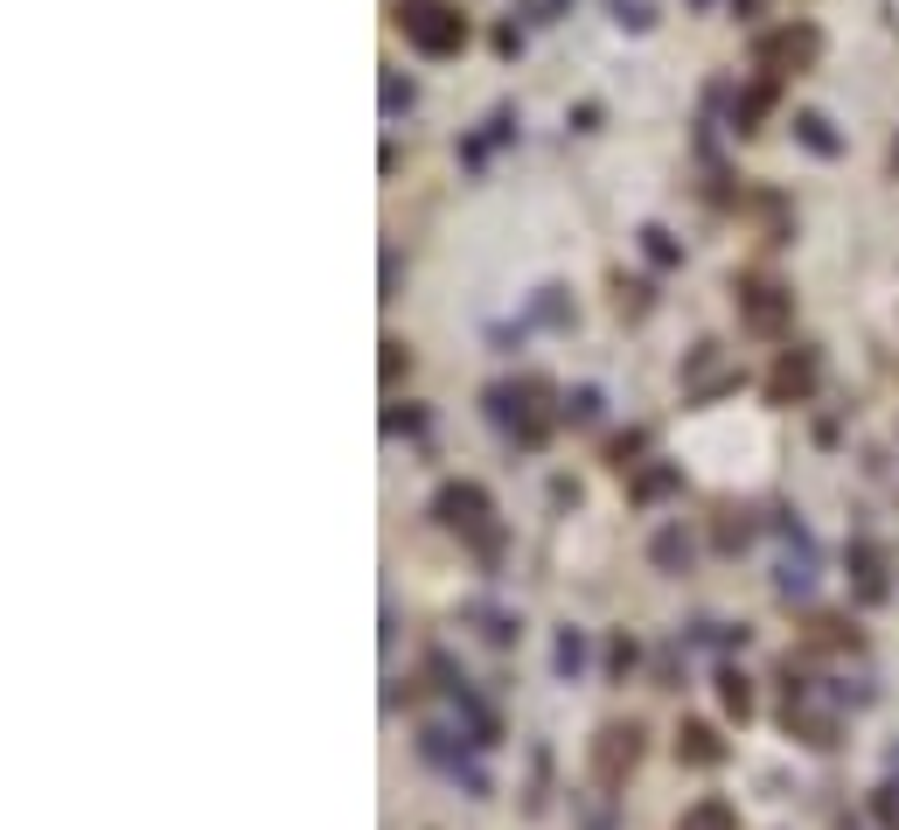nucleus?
Masks as SVG:
<instances>
[{"label": "nucleus", "mask_w": 899, "mask_h": 830, "mask_svg": "<svg viewBox=\"0 0 899 830\" xmlns=\"http://www.w3.org/2000/svg\"><path fill=\"white\" fill-rule=\"evenodd\" d=\"M565 8H572V0H523V14H530V22H558Z\"/></svg>", "instance_id": "a211bd4d"}, {"label": "nucleus", "mask_w": 899, "mask_h": 830, "mask_svg": "<svg viewBox=\"0 0 899 830\" xmlns=\"http://www.w3.org/2000/svg\"><path fill=\"white\" fill-rule=\"evenodd\" d=\"M677 753H683V761H698V768H712V761H725L718 733H712V726H698V719H691V726L677 733Z\"/></svg>", "instance_id": "1a4fd4ad"}, {"label": "nucleus", "mask_w": 899, "mask_h": 830, "mask_svg": "<svg viewBox=\"0 0 899 830\" xmlns=\"http://www.w3.org/2000/svg\"><path fill=\"white\" fill-rule=\"evenodd\" d=\"M677 830H739V809L725 803V796H704V803H691L677 817Z\"/></svg>", "instance_id": "0eeeda50"}, {"label": "nucleus", "mask_w": 899, "mask_h": 830, "mask_svg": "<svg viewBox=\"0 0 899 830\" xmlns=\"http://www.w3.org/2000/svg\"><path fill=\"white\" fill-rule=\"evenodd\" d=\"M614 22L621 28H648V22H656V8H648V0H614Z\"/></svg>", "instance_id": "f3484780"}, {"label": "nucleus", "mask_w": 899, "mask_h": 830, "mask_svg": "<svg viewBox=\"0 0 899 830\" xmlns=\"http://www.w3.org/2000/svg\"><path fill=\"white\" fill-rule=\"evenodd\" d=\"M816 370H822V356H816L809 343H795V349L768 370V399H774V405H802V399L816 391Z\"/></svg>", "instance_id": "39448f33"}, {"label": "nucleus", "mask_w": 899, "mask_h": 830, "mask_svg": "<svg viewBox=\"0 0 899 830\" xmlns=\"http://www.w3.org/2000/svg\"><path fill=\"white\" fill-rule=\"evenodd\" d=\"M822 56V28L816 22H781L753 43V64L768 70V78H788V70H809Z\"/></svg>", "instance_id": "f03ea898"}, {"label": "nucleus", "mask_w": 899, "mask_h": 830, "mask_svg": "<svg viewBox=\"0 0 899 830\" xmlns=\"http://www.w3.org/2000/svg\"><path fill=\"white\" fill-rule=\"evenodd\" d=\"M468 621H482V635H488V643H516V614H495V608H482V600H474V608H468Z\"/></svg>", "instance_id": "ddd939ff"}, {"label": "nucleus", "mask_w": 899, "mask_h": 830, "mask_svg": "<svg viewBox=\"0 0 899 830\" xmlns=\"http://www.w3.org/2000/svg\"><path fill=\"white\" fill-rule=\"evenodd\" d=\"M878 565H886L878 544H857V593L865 600H886V573H878Z\"/></svg>", "instance_id": "9b49d317"}, {"label": "nucleus", "mask_w": 899, "mask_h": 830, "mask_svg": "<svg viewBox=\"0 0 899 830\" xmlns=\"http://www.w3.org/2000/svg\"><path fill=\"white\" fill-rule=\"evenodd\" d=\"M433 517L447 523V531H482L488 523V488L482 482H447L433 496Z\"/></svg>", "instance_id": "423d86ee"}, {"label": "nucleus", "mask_w": 899, "mask_h": 830, "mask_svg": "<svg viewBox=\"0 0 899 830\" xmlns=\"http://www.w3.org/2000/svg\"><path fill=\"white\" fill-rule=\"evenodd\" d=\"M397 28H405V43L426 49V56H461L468 49V22L447 8V0H397Z\"/></svg>", "instance_id": "f257e3e1"}, {"label": "nucleus", "mask_w": 899, "mask_h": 830, "mask_svg": "<svg viewBox=\"0 0 899 830\" xmlns=\"http://www.w3.org/2000/svg\"><path fill=\"white\" fill-rule=\"evenodd\" d=\"M733 308H739V322L760 328V335H781V328H788V293H781L774 279H760V273H739V279H733Z\"/></svg>", "instance_id": "7ed1b4c3"}, {"label": "nucleus", "mask_w": 899, "mask_h": 830, "mask_svg": "<svg viewBox=\"0 0 899 830\" xmlns=\"http://www.w3.org/2000/svg\"><path fill=\"white\" fill-rule=\"evenodd\" d=\"M635 761H642V726L627 719V726H600V740H592V775H600L607 788L635 775Z\"/></svg>", "instance_id": "20e7f679"}, {"label": "nucleus", "mask_w": 899, "mask_h": 830, "mask_svg": "<svg viewBox=\"0 0 899 830\" xmlns=\"http://www.w3.org/2000/svg\"><path fill=\"white\" fill-rule=\"evenodd\" d=\"M691 552H698V544L683 538L677 523H669V531H656V544H648V558H656L662 573H691Z\"/></svg>", "instance_id": "6e6552de"}, {"label": "nucleus", "mask_w": 899, "mask_h": 830, "mask_svg": "<svg viewBox=\"0 0 899 830\" xmlns=\"http://www.w3.org/2000/svg\"><path fill=\"white\" fill-rule=\"evenodd\" d=\"M579 670H586V635L565 629V635H558V677H579Z\"/></svg>", "instance_id": "4468645a"}, {"label": "nucleus", "mask_w": 899, "mask_h": 830, "mask_svg": "<svg viewBox=\"0 0 899 830\" xmlns=\"http://www.w3.org/2000/svg\"><path fill=\"white\" fill-rule=\"evenodd\" d=\"M397 370H412V349L405 343H384V377H397Z\"/></svg>", "instance_id": "aec40b11"}, {"label": "nucleus", "mask_w": 899, "mask_h": 830, "mask_svg": "<svg viewBox=\"0 0 899 830\" xmlns=\"http://www.w3.org/2000/svg\"><path fill=\"white\" fill-rule=\"evenodd\" d=\"M565 419H572V426H592V419H600V391H592V384H579V391L565 399Z\"/></svg>", "instance_id": "2eb2a0df"}, {"label": "nucleus", "mask_w": 899, "mask_h": 830, "mask_svg": "<svg viewBox=\"0 0 899 830\" xmlns=\"http://www.w3.org/2000/svg\"><path fill=\"white\" fill-rule=\"evenodd\" d=\"M412 105V84L405 78H384V112H405Z\"/></svg>", "instance_id": "6ab92c4d"}, {"label": "nucleus", "mask_w": 899, "mask_h": 830, "mask_svg": "<svg viewBox=\"0 0 899 830\" xmlns=\"http://www.w3.org/2000/svg\"><path fill=\"white\" fill-rule=\"evenodd\" d=\"M733 14H760V0H733Z\"/></svg>", "instance_id": "412c9836"}, {"label": "nucleus", "mask_w": 899, "mask_h": 830, "mask_svg": "<svg viewBox=\"0 0 899 830\" xmlns=\"http://www.w3.org/2000/svg\"><path fill=\"white\" fill-rule=\"evenodd\" d=\"M718 698H725V712H733V719H746V712H753V684H746L739 670H718Z\"/></svg>", "instance_id": "f8f14e48"}, {"label": "nucleus", "mask_w": 899, "mask_h": 830, "mask_svg": "<svg viewBox=\"0 0 899 830\" xmlns=\"http://www.w3.org/2000/svg\"><path fill=\"white\" fill-rule=\"evenodd\" d=\"M795 140L809 147V154H837V147H844V140L830 134V119H822V112H795Z\"/></svg>", "instance_id": "9d476101"}, {"label": "nucleus", "mask_w": 899, "mask_h": 830, "mask_svg": "<svg viewBox=\"0 0 899 830\" xmlns=\"http://www.w3.org/2000/svg\"><path fill=\"white\" fill-rule=\"evenodd\" d=\"M642 252L656 258V266H677V244H669V231H656V223L642 231Z\"/></svg>", "instance_id": "dca6fc26"}]
</instances>
